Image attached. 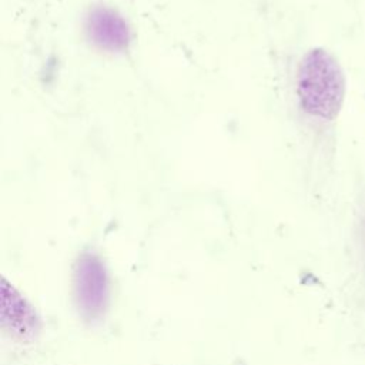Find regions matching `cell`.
Masks as SVG:
<instances>
[{
	"label": "cell",
	"instance_id": "obj_1",
	"mask_svg": "<svg viewBox=\"0 0 365 365\" xmlns=\"http://www.w3.org/2000/svg\"><path fill=\"white\" fill-rule=\"evenodd\" d=\"M297 90L302 108L318 118H334L344 100L341 67L324 50H311L299 64Z\"/></svg>",
	"mask_w": 365,
	"mask_h": 365
},
{
	"label": "cell",
	"instance_id": "obj_3",
	"mask_svg": "<svg viewBox=\"0 0 365 365\" xmlns=\"http://www.w3.org/2000/svg\"><path fill=\"white\" fill-rule=\"evenodd\" d=\"M87 31L90 38L106 50H123L130 41V30L125 21L108 9H94L90 13Z\"/></svg>",
	"mask_w": 365,
	"mask_h": 365
},
{
	"label": "cell",
	"instance_id": "obj_2",
	"mask_svg": "<svg viewBox=\"0 0 365 365\" xmlns=\"http://www.w3.org/2000/svg\"><path fill=\"white\" fill-rule=\"evenodd\" d=\"M74 292L78 309L87 318H97L108 301V275L101 259L83 254L74 271Z\"/></svg>",
	"mask_w": 365,
	"mask_h": 365
}]
</instances>
